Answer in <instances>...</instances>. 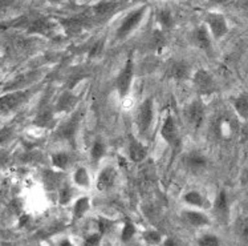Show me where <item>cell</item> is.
<instances>
[{
	"instance_id": "6da1fadb",
	"label": "cell",
	"mask_w": 248,
	"mask_h": 246,
	"mask_svg": "<svg viewBox=\"0 0 248 246\" xmlns=\"http://www.w3.org/2000/svg\"><path fill=\"white\" fill-rule=\"evenodd\" d=\"M147 5H140L137 8H134L130 12H127L126 16L122 19L120 26L117 27L116 39L117 40H125L126 37L132 35L133 32L137 31V28L141 26L143 17L146 16Z\"/></svg>"
},
{
	"instance_id": "7a4b0ae2",
	"label": "cell",
	"mask_w": 248,
	"mask_h": 246,
	"mask_svg": "<svg viewBox=\"0 0 248 246\" xmlns=\"http://www.w3.org/2000/svg\"><path fill=\"white\" fill-rule=\"evenodd\" d=\"M133 79H134V59L132 53H129L125 66L121 68L116 77V91L121 100L129 96L132 89Z\"/></svg>"
},
{
	"instance_id": "3957f363",
	"label": "cell",
	"mask_w": 248,
	"mask_h": 246,
	"mask_svg": "<svg viewBox=\"0 0 248 246\" xmlns=\"http://www.w3.org/2000/svg\"><path fill=\"white\" fill-rule=\"evenodd\" d=\"M161 137L163 139L165 143L171 148L172 153H177L181 149L182 145V140H181V134H179V129L175 123V120L172 117V115H167L165 120H163L161 129H159Z\"/></svg>"
},
{
	"instance_id": "277c9868",
	"label": "cell",
	"mask_w": 248,
	"mask_h": 246,
	"mask_svg": "<svg viewBox=\"0 0 248 246\" xmlns=\"http://www.w3.org/2000/svg\"><path fill=\"white\" fill-rule=\"evenodd\" d=\"M191 82L195 88L197 93H199V96H211L214 93L218 91V85L214 80L213 75L206 69H198L194 72V75L191 76Z\"/></svg>"
},
{
	"instance_id": "5b68a950",
	"label": "cell",
	"mask_w": 248,
	"mask_h": 246,
	"mask_svg": "<svg viewBox=\"0 0 248 246\" xmlns=\"http://www.w3.org/2000/svg\"><path fill=\"white\" fill-rule=\"evenodd\" d=\"M204 24H206L208 31L213 36V39H215V40L223 39L224 36L227 35L228 31H230L227 19L220 12H214V11L207 12L204 15Z\"/></svg>"
},
{
	"instance_id": "8992f818",
	"label": "cell",
	"mask_w": 248,
	"mask_h": 246,
	"mask_svg": "<svg viewBox=\"0 0 248 246\" xmlns=\"http://www.w3.org/2000/svg\"><path fill=\"white\" fill-rule=\"evenodd\" d=\"M154 121V100L152 98H145L138 108L137 128L141 136L147 134Z\"/></svg>"
},
{
	"instance_id": "52a82bcc",
	"label": "cell",
	"mask_w": 248,
	"mask_h": 246,
	"mask_svg": "<svg viewBox=\"0 0 248 246\" xmlns=\"http://www.w3.org/2000/svg\"><path fill=\"white\" fill-rule=\"evenodd\" d=\"M30 95L31 91H14L0 96V116H5L16 111L21 104L26 103Z\"/></svg>"
},
{
	"instance_id": "ba28073f",
	"label": "cell",
	"mask_w": 248,
	"mask_h": 246,
	"mask_svg": "<svg viewBox=\"0 0 248 246\" xmlns=\"http://www.w3.org/2000/svg\"><path fill=\"white\" fill-rule=\"evenodd\" d=\"M82 116H84V112L81 109L78 111H73V113L71 115V117L65 120L64 123L61 124L60 127L57 128V137L61 140H66V141H75V137H76L77 129L81 124Z\"/></svg>"
},
{
	"instance_id": "9c48e42d",
	"label": "cell",
	"mask_w": 248,
	"mask_h": 246,
	"mask_svg": "<svg viewBox=\"0 0 248 246\" xmlns=\"http://www.w3.org/2000/svg\"><path fill=\"white\" fill-rule=\"evenodd\" d=\"M204 116H206V108L202 101V98H195L188 104L187 109H186V118H187L191 128H201L204 121Z\"/></svg>"
},
{
	"instance_id": "30bf717a",
	"label": "cell",
	"mask_w": 248,
	"mask_h": 246,
	"mask_svg": "<svg viewBox=\"0 0 248 246\" xmlns=\"http://www.w3.org/2000/svg\"><path fill=\"white\" fill-rule=\"evenodd\" d=\"M191 40H193L194 46L198 47L202 51L207 52V53L213 49V36H211L204 23L202 26L197 27L194 30L193 35H191Z\"/></svg>"
},
{
	"instance_id": "8fae6325",
	"label": "cell",
	"mask_w": 248,
	"mask_h": 246,
	"mask_svg": "<svg viewBox=\"0 0 248 246\" xmlns=\"http://www.w3.org/2000/svg\"><path fill=\"white\" fill-rule=\"evenodd\" d=\"M116 169L110 166V165H108L105 168H102L100 172H98V175H97L96 179V188L97 190H100V192H107V190L111 189L113 186H114V182H116Z\"/></svg>"
},
{
	"instance_id": "7c38bea8",
	"label": "cell",
	"mask_w": 248,
	"mask_h": 246,
	"mask_svg": "<svg viewBox=\"0 0 248 246\" xmlns=\"http://www.w3.org/2000/svg\"><path fill=\"white\" fill-rule=\"evenodd\" d=\"M127 153H129V159L132 160L133 163L140 164V163H142L147 157L146 145L142 143V141H140L138 139H136L134 136H130Z\"/></svg>"
},
{
	"instance_id": "4fadbf2b",
	"label": "cell",
	"mask_w": 248,
	"mask_h": 246,
	"mask_svg": "<svg viewBox=\"0 0 248 246\" xmlns=\"http://www.w3.org/2000/svg\"><path fill=\"white\" fill-rule=\"evenodd\" d=\"M167 77L169 79H172L175 82H183L186 80L188 76H190V67H188L187 63L182 62V60H175L172 62L166 69Z\"/></svg>"
},
{
	"instance_id": "5bb4252c",
	"label": "cell",
	"mask_w": 248,
	"mask_h": 246,
	"mask_svg": "<svg viewBox=\"0 0 248 246\" xmlns=\"http://www.w3.org/2000/svg\"><path fill=\"white\" fill-rule=\"evenodd\" d=\"M77 98H75V95L69 91H66L61 95L57 103L55 105V112L57 113H71L75 111L76 107Z\"/></svg>"
},
{
	"instance_id": "9a60e30c",
	"label": "cell",
	"mask_w": 248,
	"mask_h": 246,
	"mask_svg": "<svg viewBox=\"0 0 248 246\" xmlns=\"http://www.w3.org/2000/svg\"><path fill=\"white\" fill-rule=\"evenodd\" d=\"M182 218L187 224H190L191 226H195V228H203V226L210 225V220H208L207 215L199 211H190V209L183 211Z\"/></svg>"
},
{
	"instance_id": "2e32d148",
	"label": "cell",
	"mask_w": 248,
	"mask_h": 246,
	"mask_svg": "<svg viewBox=\"0 0 248 246\" xmlns=\"http://www.w3.org/2000/svg\"><path fill=\"white\" fill-rule=\"evenodd\" d=\"M214 211L215 213L220 217V218H228V214H230V204H228V197L227 193L224 190H220L218 195H217V198L214 201Z\"/></svg>"
},
{
	"instance_id": "e0dca14e",
	"label": "cell",
	"mask_w": 248,
	"mask_h": 246,
	"mask_svg": "<svg viewBox=\"0 0 248 246\" xmlns=\"http://www.w3.org/2000/svg\"><path fill=\"white\" fill-rule=\"evenodd\" d=\"M157 21L163 31H170L175 26V17L169 8H161L157 11Z\"/></svg>"
},
{
	"instance_id": "ac0fdd59",
	"label": "cell",
	"mask_w": 248,
	"mask_h": 246,
	"mask_svg": "<svg viewBox=\"0 0 248 246\" xmlns=\"http://www.w3.org/2000/svg\"><path fill=\"white\" fill-rule=\"evenodd\" d=\"M233 111L236 112L239 117L243 120H248V95L242 93L236 98H232Z\"/></svg>"
},
{
	"instance_id": "d6986e66",
	"label": "cell",
	"mask_w": 248,
	"mask_h": 246,
	"mask_svg": "<svg viewBox=\"0 0 248 246\" xmlns=\"http://www.w3.org/2000/svg\"><path fill=\"white\" fill-rule=\"evenodd\" d=\"M73 184L81 188V189H89L91 186V176L85 166H78L73 172Z\"/></svg>"
},
{
	"instance_id": "ffe728a7",
	"label": "cell",
	"mask_w": 248,
	"mask_h": 246,
	"mask_svg": "<svg viewBox=\"0 0 248 246\" xmlns=\"http://www.w3.org/2000/svg\"><path fill=\"white\" fill-rule=\"evenodd\" d=\"M56 123V118H55V113L52 109H44V111H41L37 116H36L35 124L36 127H40V128H49L52 125H55Z\"/></svg>"
},
{
	"instance_id": "44dd1931",
	"label": "cell",
	"mask_w": 248,
	"mask_h": 246,
	"mask_svg": "<svg viewBox=\"0 0 248 246\" xmlns=\"http://www.w3.org/2000/svg\"><path fill=\"white\" fill-rule=\"evenodd\" d=\"M91 209V198L89 197H80L77 198L75 205H73V218L75 220H81L82 217Z\"/></svg>"
},
{
	"instance_id": "7402d4cb",
	"label": "cell",
	"mask_w": 248,
	"mask_h": 246,
	"mask_svg": "<svg viewBox=\"0 0 248 246\" xmlns=\"http://www.w3.org/2000/svg\"><path fill=\"white\" fill-rule=\"evenodd\" d=\"M51 163L52 165L60 170H65L72 163V157L71 154L68 152H55V153L51 154Z\"/></svg>"
},
{
	"instance_id": "603a6c76",
	"label": "cell",
	"mask_w": 248,
	"mask_h": 246,
	"mask_svg": "<svg viewBox=\"0 0 248 246\" xmlns=\"http://www.w3.org/2000/svg\"><path fill=\"white\" fill-rule=\"evenodd\" d=\"M107 154V147L101 140H96L91 148V160L93 164H98Z\"/></svg>"
},
{
	"instance_id": "cb8c5ba5",
	"label": "cell",
	"mask_w": 248,
	"mask_h": 246,
	"mask_svg": "<svg viewBox=\"0 0 248 246\" xmlns=\"http://www.w3.org/2000/svg\"><path fill=\"white\" fill-rule=\"evenodd\" d=\"M183 201L187 205L193 206V208H203L204 206V197L198 190H190V192H187L186 195L183 196Z\"/></svg>"
},
{
	"instance_id": "d4e9b609",
	"label": "cell",
	"mask_w": 248,
	"mask_h": 246,
	"mask_svg": "<svg viewBox=\"0 0 248 246\" xmlns=\"http://www.w3.org/2000/svg\"><path fill=\"white\" fill-rule=\"evenodd\" d=\"M186 164H187V166H190V168H193V169H199V168L206 166L207 160L204 159L203 154L198 153V152H191V153L187 154V157H186Z\"/></svg>"
},
{
	"instance_id": "484cf974",
	"label": "cell",
	"mask_w": 248,
	"mask_h": 246,
	"mask_svg": "<svg viewBox=\"0 0 248 246\" xmlns=\"http://www.w3.org/2000/svg\"><path fill=\"white\" fill-rule=\"evenodd\" d=\"M31 32H36V33H41V35H51V32L53 31V27L48 20L46 19H40V20L35 21L31 26Z\"/></svg>"
},
{
	"instance_id": "4316f807",
	"label": "cell",
	"mask_w": 248,
	"mask_h": 246,
	"mask_svg": "<svg viewBox=\"0 0 248 246\" xmlns=\"http://www.w3.org/2000/svg\"><path fill=\"white\" fill-rule=\"evenodd\" d=\"M117 3H111V1H101L93 7V12L96 14L97 16H108L110 15L113 11L117 8Z\"/></svg>"
},
{
	"instance_id": "83f0119b",
	"label": "cell",
	"mask_w": 248,
	"mask_h": 246,
	"mask_svg": "<svg viewBox=\"0 0 248 246\" xmlns=\"http://www.w3.org/2000/svg\"><path fill=\"white\" fill-rule=\"evenodd\" d=\"M136 231H137V229H136V225H134V224H133L132 221L129 220V218H126V220H125V225H124V228H122V231H121L122 242L130 241L133 237H134V234H136Z\"/></svg>"
},
{
	"instance_id": "f1b7e54d",
	"label": "cell",
	"mask_w": 248,
	"mask_h": 246,
	"mask_svg": "<svg viewBox=\"0 0 248 246\" xmlns=\"http://www.w3.org/2000/svg\"><path fill=\"white\" fill-rule=\"evenodd\" d=\"M97 228H98V233L101 236H105V234H108L114 228V222L109 220V218H107V217H100L97 220Z\"/></svg>"
},
{
	"instance_id": "f546056e",
	"label": "cell",
	"mask_w": 248,
	"mask_h": 246,
	"mask_svg": "<svg viewBox=\"0 0 248 246\" xmlns=\"http://www.w3.org/2000/svg\"><path fill=\"white\" fill-rule=\"evenodd\" d=\"M143 240L149 244V245H159L162 244V236L161 233L157 230H146L143 233Z\"/></svg>"
},
{
	"instance_id": "4dcf8cb0",
	"label": "cell",
	"mask_w": 248,
	"mask_h": 246,
	"mask_svg": "<svg viewBox=\"0 0 248 246\" xmlns=\"http://www.w3.org/2000/svg\"><path fill=\"white\" fill-rule=\"evenodd\" d=\"M198 246H220V241L215 234H203L198 240Z\"/></svg>"
},
{
	"instance_id": "1f68e13d",
	"label": "cell",
	"mask_w": 248,
	"mask_h": 246,
	"mask_svg": "<svg viewBox=\"0 0 248 246\" xmlns=\"http://www.w3.org/2000/svg\"><path fill=\"white\" fill-rule=\"evenodd\" d=\"M72 189L71 186H68V185H64L62 188L60 189V193H59V202H60L61 205H66V204H69L72 200Z\"/></svg>"
},
{
	"instance_id": "d6a6232c",
	"label": "cell",
	"mask_w": 248,
	"mask_h": 246,
	"mask_svg": "<svg viewBox=\"0 0 248 246\" xmlns=\"http://www.w3.org/2000/svg\"><path fill=\"white\" fill-rule=\"evenodd\" d=\"M102 236L100 233H93L84 240V246H100Z\"/></svg>"
},
{
	"instance_id": "836d02e7",
	"label": "cell",
	"mask_w": 248,
	"mask_h": 246,
	"mask_svg": "<svg viewBox=\"0 0 248 246\" xmlns=\"http://www.w3.org/2000/svg\"><path fill=\"white\" fill-rule=\"evenodd\" d=\"M14 134V131L10 127H4V128H0V145L8 143Z\"/></svg>"
},
{
	"instance_id": "e575fe53",
	"label": "cell",
	"mask_w": 248,
	"mask_h": 246,
	"mask_svg": "<svg viewBox=\"0 0 248 246\" xmlns=\"http://www.w3.org/2000/svg\"><path fill=\"white\" fill-rule=\"evenodd\" d=\"M162 246H179V242L171 238V237H167L166 240L162 241Z\"/></svg>"
},
{
	"instance_id": "d590c367",
	"label": "cell",
	"mask_w": 248,
	"mask_h": 246,
	"mask_svg": "<svg viewBox=\"0 0 248 246\" xmlns=\"http://www.w3.org/2000/svg\"><path fill=\"white\" fill-rule=\"evenodd\" d=\"M242 238H243V241L248 242V222H246L242 228Z\"/></svg>"
},
{
	"instance_id": "8d00e7d4",
	"label": "cell",
	"mask_w": 248,
	"mask_h": 246,
	"mask_svg": "<svg viewBox=\"0 0 248 246\" xmlns=\"http://www.w3.org/2000/svg\"><path fill=\"white\" fill-rule=\"evenodd\" d=\"M208 3L211 4H226V3H230V1H235V0H207Z\"/></svg>"
},
{
	"instance_id": "74e56055",
	"label": "cell",
	"mask_w": 248,
	"mask_h": 246,
	"mask_svg": "<svg viewBox=\"0 0 248 246\" xmlns=\"http://www.w3.org/2000/svg\"><path fill=\"white\" fill-rule=\"evenodd\" d=\"M236 4L242 8H246L248 10V0H236Z\"/></svg>"
},
{
	"instance_id": "f35d334b",
	"label": "cell",
	"mask_w": 248,
	"mask_h": 246,
	"mask_svg": "<svg viewBox=\"0 0 248 246\" xmlns=\"http://www.w3.org/2000/svg\"><path fill=\"white\" fill-rule=\"evenodd\" d=\"M59 246H75L73 245V242L71 240H62V241L59 244Z\"/></svg>"
},
{
	"instance_id": "ab89813d",
	"label": "cell",
	"mask_w": 248,
	"mask_h": 246,
	"mask_svg": "<svg viewBox=\"0 0 248 246\" xmlns=\"http://www.w3.org/2000/svg\"><path fill=\"white\" fill-rule=\"evenodd\" d=\"M243 182L244 184H248V169L244 172V175H243Z\"/></svg>"
},
{
	"instance_id": "60d3db41",
	"label": "cell",
	"mask_w": 248,
	"mask_h": 246,
	"mask_svg": "<svg viewBox=\"0 0 248 246\" xmlns=\"http://www.w3.org/2000/svg\"><path fill=\"white\" fill-rule=\"evenodd\" d=\"M48 1H51V3H61L62 0H48Z\"/></svg>"
},
{
	"instance_id": "b9f144b4",
	"label": "cell",
	"mask_w": 248,
	"mask_h": 246,
	"mask_svg": "<svg viewBox=\"0 0 248 246\" xmlns=\"http://www.w3.org/2000/svg\"><path fill=\"white\" fill-rule=\"evenodd\" d=\"M191 1H202V0H191Z\"/></svg>"
},
{
	"instance_id": "7bdbcfd3",
	"label": "cell",
	"mask_w": 248,
	"mask_h": 246,
	"mask_svg": "<svg viewBox=\"0 0 248 246\" xmlns=\"http://www.w3.org/2000/svg\"><path fill=\"white\" fill-rule=\"evenodd\" d=\"M0 64H1V57H0Z\"/></svg>"
}]
</instances>
